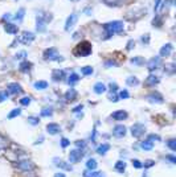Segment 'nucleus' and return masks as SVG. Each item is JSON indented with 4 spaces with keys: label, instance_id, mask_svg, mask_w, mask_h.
<instances>
[{
    "label": "nucleus",
    "instance_id": "obj_9",
    "mask_svg": "<svg viewBox=\"0 0 176 177\" xmlns=\"http://www.w3.org/2000/svg\"><path fill=\"white\" fill-rule=\"evenodd\" d=\"M160 63H162V58H160V57H154V58H151V60L148 61L147 69L150 71H154V70H156V69L160 66Z\"/></svg>",
    "mask_w": 176,
    "mask_h": 177
},
{
    "label": "nucleus",
    "instance_id": "obj_49",
    "mask_svg": "<svg viewBox=\"0 0 176 177\" xmlns=\"http://www.w3.org/2000/svg\"><path fill=\"white\" fill-rule=\"evenodd\" d=\"M133 166H135V168H138V169H139V168H142V166H143V164H142L139 160H136V159H135V160H133Z\"/></svg>",
    "mask_w": 176,
    "mask_h": 177
},
{
    "label": "nucleus",
    "instance_id": "obj_18",
    "mask_svg": "<svg viewBox=\"0 0 176 177\" xmlns=\"http://www.w3.org/2000/svg\"><path fill=\"white\" fill-rule=\"evenodd\" d=\"M53 163H55L56 166H58V168H64V169H68V171H72V166L68 165L65 161H62L61 159H58V157H55L53 159Z\"/></svg>",
    "mask_w": 176,
    "mask_h": 177
},
{
    "label": "nucleus",
    "instance_id": "obj_40",
    "mask_svg": "<svg viewBox=\"0 0 176 177\" xmlns=\"http://www.w3.org/2000/svg\"><path fill=\"white\" fill-rule=\"evenodd\" d=\"M131 62H133L134 65H142V63H143V58L142 57H134V58H131Z\"/></svg>",
    "mask_w": 176,
    "mask_h": 177
},
{
    "label": "nucleus",
    "instance_id": "obj_37",
    "mask_svg": "<svg viewBox=\"0 0 176 177\" xmlns=\"http://www.w3.org/2000/svg\"><path fill=\"white\" fill-rule=\"evenodd\" d=\"M28 123L29 124H32V126H37L38 123H40V119L38 118H36V116H28Z\"/></svg>",
    "mask_w": 176,
    "mask_h": 177
},
{
    "label": "nucleus",
    "instance_id": "obj_33",
    "mask_svg": "<svg viewBox=\"0 0 176 177\" xmlns=\"http://www.w3.org/2000/svg\"><path fill=\"white\" fill-rule=\"evenodd\" d=\"M81 73L84 76H91L94 73V69L91 66H84V67H81Z\"/></svg>",
    "mask_w": 176,
    "mask_h": 177
},
{
    "label": "nucleus",
    "instance_id": "obj_62",
    "mask_svg": "<svg viewBox=\"0 0 176 177\" xmlns=\"http://www.w3.org/2000/svg\"><path fill=\"white\" fill-rule=\"evenodd\" d=\"M55 177H66V176L64 175V173H56V175H55Z\"/></svg>",
    "mask_w": 176,
    "mask_h": 177
},
{
    "label": "nucleus",
    "instance_id": "obj_39",
    "mask_svg": "<svg viewBox=\"0 0 176 177\" xmlns=\"http://www.w3.org/2000/svg\"><path fill=\"white\" fill-rule=\"evenodd\" d=\"M167 145H168V148L171 151H176V140L175 139H169L167 141Z\"/></svg>",
    "mask_w": 176,
    "mask_h": 177
},
{
    "label": "nucleus",
    "instance_id": "obj_10",
    "mask_svg": "<svg viewBox=\"0 0 176 177\" xmlns=\"http://www.w3.org/2000/svg\"><path fill=\"white\" fill-rule=\"evenodd\" d=\"M126 132H127V128L123 124H118L113 128V135L115 137H123L126 135Z\"/></svg>",
    "mask_w": 176,
    "mask_h": 177
},
{
    "label": "nucleus",
    "instance_id": "obj_56",
    "mask_svg": "<svg viewBox=\"0 0 176 177\" xmlns=\"http://www.w3.org/2000/svg\"><path fill=\"white\" fill-rule=\"evenodd\" d=\"M160 2H162V0H155V6H154V9H155V11H158V9H159V7H160Z\"/></svg>",
    "mask_w": 176,
    "mask_h": 177
},
{
    "label": "nucleus",
    "instance_id": "obj_43",
    "mask_svg": "<svg viewBox=\"0 0 176 177\" xmlns=\"http://www.w3.org/2000/svg\"><path fill=\"white\" fill-rule=\"evenodd\" d=\"M8 99V91H0V102Z\"/></svg>",
    "mask_w": 176,
    "mask_h": 177
},
{
    "label": "nucleus",
    "instance_id": "obj_25",
    "mask_svg": "<svg viewBox=\"0 0 176 177\" xmlns=\"http://www.w3.org/2000/svg\"><path fill=\"white\" fill-rule=\"evenodd\" d=\"M77 98V91L74 90V88H69V90L66 91L65 94V99L66 101H74Z\"/></svg>",
    "mask_w": 176,
    "mask_h": 177
},
{
    "label": "nucleus",
    "instance_id": "obj_32",
    "mask_svg": "<svg viewBox=\"0 0 176 177\" xmlns=\"http://www.w3.org/2000/svg\"><path fill=\"white\" fill-rule=\"evenodd\" d=\"M48 87V82L46 81H37L35 82V88L36 90H45Z\"/></svg>",
    "mask_w": 176,
    "mask_h": 177
},
{
    "label": "nucleus",
    "instance_id": "obj_1",
    "mask_svg": "<svg viewBox=\"0 0 176 177\" xmlns=\"http://www.w3.org/2000/svg\"><path fill=\"white\" fill-rule=\"evenodd\" d=\"M123 23L119 21V20H115V21H110L103 25L105 31L107 32V37H111L114 33H119L123 31Z\"/></svg>",
    "mask_w": 176,
    "mask_h": 177
},
{
    "label": "nucleus",
    "instance_id": "obj_36",
    "mask_svg": "<svg viewBox=\"0 0 176 177\" xmlns=\"http://www.w3.org/2000/svg\"><path fill=\"white\" fill-rule=\"evenodd\" d=\"M31 66H32V63H31V62L24 61V62H21V63H20V70H21V71H28L29 69H31Z\"/></svg>",
    "mask_w": 176,
    "mask_h": 177
},
{
    "label": "nucleus",
    "instance_id": "obj_26",
    "mask_svg": "<svg viewBox=\"0 0 176 177\" xmlns=\"http://www.w3.org/2000/svg\"><path fill=\"white\" fill-rule=\"evenodd\" d=\"M110 149V145L107 144V143H103V144H101L98 148H97V153H99V155H106V152Z\"/></svg>",
    "mask_w": 176,
    "mask_h": 177
},
{
    "label": "nucleus",
    "instance_id": "obj_8",
    "mask_svg": "<svg viewBox=\"0 0 176 177\" xmlns=\"http://www.w3.org/2000/svg\"><path fill=\"white\" fill-rule=\"evenodd\" d=\"M77 20H78V15H77V13H72L70 16L66 19V23H65V31L69 32L70 29L76 25Z\"/></svg>",
    "mask_w": 176,
    "mask_h": 177
},
{
    "label": "nucleus",
    "instance_id": "obj_13",
    "mask_svg": "<svg viewBox=\"0 0 176 177\" xmlns=\"http://www.w3.org/2000/svg\"><path fill=\"white\" fill-rule=\"evenodd\" d=\"M127 116H129V115H127V112L123 111V110H118V111H115V112L111 114V118H113L114 120H118V122L127 119Z\"/></svg>",
    "mask_w": 176,
    "mask_h": 177
},
{
    "label": "nucleus",
    "instance_id": "obj_17",
    "mask_svg": "<svg viewBox=\"0 0 176 177\" xmlns=\"http://www.w3.org/2000/svg\"><path fill=\"white\" fill-rule=\"evenodd\" d=\"M7 88H8V93H11V94H17V93L21 91V86L16 82L9 83V85L7 86Z\"/></svg>",
    "mask_w": 176,
    "mask_h": 177
},
{
    "label": "nucleus",
    "instance_id": "obj_21",
    "mask_svg": "<svg viewBox=\"0 0 176 177\" xmlns=\"http://www.w3.org/2000/svg\"><path fill=\"white\" fill-rule=\"evenodd\" d=\"M146 82H147V85H150V86H155L159 83V77H156L155 74H150L147 77V80H146Z\"/></svg>",
    "mask_w": 176,
    "mask_h": 177
},
{
    "label": "nucleus",
    "instance_id": "obj_27",
    "mask_svg": "<svg viewBox=\"0 0 176 177\" xmlns=\"http://www.w3.org/2000/svg\"><path fill=\"white\" fill-rule=\"evenodd\" d=\"M114 168H115V171H118L119 173H123L125 169H126V163H125V161H122V160L117 161L115 165H114Z\"/></svg>",
    "mask_w": 176,
    "mask_h": 177
},
{
    "label": "nucleus",
    "instance_id": "obj_44",
    "mask_svg": "<svg viewBox=\"0 0 176 177\" xmlns=\"http://www.w3.org/2000/svg\"><path fill=\"white\" fill-rule=\"evenodd\" d=\"M60 144H61V147H62V148H66V147L70 144V141L68 140L66 137H62V139H61V141H60Z\"/></svg>",
    "mask_w": 176,
    "mask_h": 177
},
{
    "label": "nucleus",
    "instance_id": "obj_61",
    "mask_svg": "<svg viewBox=\"0 0 176 177\" xmlns=\"http://www.w3.org/2000/svg\"><path fill=\"white\" fill-rule=\"evenodd\" d=\"M42 140H44V137H42V136H40V139H37V141H36L35 144H40V143H42Z\"/></svg>",
    "mask_w": 176,
    "mask_h": 177
},
{
    "label": "nucleus",
    "instance_id": "obj_38",
    "mask_svg": "<svg viewBox=\"0 0 176 177\" xmlns=\"http://www.w3.org/2000/svg\"><path fill=\"white\" fill-rule=\"evenodd\" d=\"M164 71H167L168 74H174L175 73V63H168V65H165Z\"/></svg>",
    "mask_w": 176,
    "mask_h": 177
},
{
    "label": "nucleus",
    "instance_id": "obj_35",
    "mask_svg": "<svg viewBox=\"0 0 176 177\" xmlns=\"http://www.w3.org/2000/svg\"><path fill=\"white\" fill-rule=\"evenodd\" d=\"M21 114V110L20 109H13L11 112L8 114V119H13V118H16Z\"/></svg>",
    "mask_w": 176,
    "mask_h": 177
},
{
    "label": "nucleus",
    "instance_id": "obj_30",
    "mask_svg": "<svg viewBox=\"0 0 176 177\" xmlns=\"http://www.w3.org/2000/svg\"><path fill=\"white\" fill-rule=\"evenodd\" d=\"M97 165H98V163H97L95 159H89L86 161V168L89 171H94L97 168Z\"/></svg>",
    "mask_w": 176,
    "mask_h": 177
},
{
    "label": "nucleus",
    "instance_id": "obj_48",
    "mask_svg": "<svg viewBox=\"0 0 176 177\" xmlns=\"http://www.w3.org/2000/svg\"><path fill=\"white\" fill-rule=\"evenodd\" d=\"M148 140H150V141H152V140L160 141V136H159V135H155V134H152V135H150V136H148Z\"/></svg>",
    "mask_w": 176,
    "mask_h": 177
},
{
    "label": "nucleus",
    "instance_id": "obj_57",
    "mask_svg": "<svg viewBox=\"0 0 176 177\" xmlns=\"http://www.w3.org/2000/svg\"><path fill=\"white\" fill-rule=\"evenodd\" d=\"M94 177H106V176H105L103 172H95V173H94Z\"/></svg>",
    "mask_w": 176,
    "mask_h": 177
},
{
    "label": "nucleus",
    "instance_id": "obj_34",
    "mask_svg": "<svg viewBox=\"0 0 176 177\" xmlns=\"http://www.w3.org/2000/svg\"><path fill=\"white\" fill-rule=\"evenodd\" d=\"M53 115V109L52 107H45V109L41 110V116H45V118H49Z\"/></svg>",
    "mask_w": 176,
    "mask_h": 177
},
{
    "label": "nucleus",
    "instance_id": "obj_24",
    "mask_svg": "<svg viewBox=\"0 0 176 177\" xmlns=\"http://www.w3.org/2000/svg\"><path fill=\"white\" fill-rule=\"evenodd\" d=\"M140 148L144 149V151H151V149L154 148V143H152V141H150L148 139L147 140H143L140 143Z\"/></svg>",
    "mask_w": 176,
    "mask_h": 177
},
{
    "label": "nucleus",
    "instance_id": "obj_53",
    "mask_svg": "<svg viewBox=\"0 0 176 177\" xmlns=\"http://www.w3.org/2000/svg\"><path fill=\"white\" fill-rule=\"evenodd\" d=\"M109 87H110V90H111V91H114V93H115L117 90H118V86H117V83H113V82H111L110 85H109Z\"/></svg>",
    "mask_w": 176,
    "mask_h": 177
},
{
    "label": "nucleus",
    "instance_id": "obj_22",
    "mask_svg": "<svg viewBox=\"0 0 176 177\" xmlns=\"http://www.w3.org/2000/svg\"><path fill=\"white\" fill-rule=\"evenodd\" d=\"M8 145H9V140L7 137H4L3 135H0V152L6 151L8 148Z\"/></svg>",
    "mask_w": 176,
    "mask_h": 177
},
{
    "label": "nucleus",
    "instance_id": "obj_47",
    "mask_svg": "<svg viewBox=\"0 0 176 177\" xmlns=\"http://www.w3.org/2000/svg\"><path fill=\"white\" fill-rule=\"evenodd\" d=\"M76 145L78 147V148H82V149H84L85 147H86V143H85L84 140H78V141H76Z\"/></svg>",
    "mask_w": 176,
    "mask_h": 177
},
{
    "label": "nucleus",
    "instance_id": "obj_5",
    "mask_svg": "<svg viewBox=\"0 0 176 177\" xmlns=\"http://www.w3.org/2000/svg\"><path fill=\"white\" fill-rule=\"evenodd\" d=\"M16 166L20 171L23 172H29V171H33L35 169V164L32 163L31 160H23V161H17Z\"/></svg>",
    "mask_w": 176,
    "mask_h": 177
},
{
    "label": "nucleus",
    "instance_id": "obj_4",
    "mask_svg": "<svg viewBox=\"0 0 176 177\" xmlns=\"http://www.w3.org/2000/svg\"><path fill=\"white\" fill-rule=\"evenodd\" d=\"M144 132H146V126L142 124V123H135L131 127V135L134 137H140L142 135H144Z\"/></svg>",
    "mask_w": 176,
    "mask_h": 177
},
{
    "label": "nucleus",
    "instance_id": "obj_41",
    "mask_svg": "<svg viewBox=\"0 0 176 177\" xmlns=\"http://www.w3.org/2000/svg\"><path fill=\"white\" fill-rule=\"evenodd\" d=\"M29 103H31V97H24L20 99V105H23V106H28Z\"/></svg>",
    "mask_w": 176,
    "mask_h": 177
},
{
    "label": "nucleus",
    "instance_id": "obj_29",
    "mask_svg": "<svg viewBox=\"0 0 176 177\" xmlns=\"http://www.w3.org/2000/svg\"><path fill=\"white\" fill-rule=\"evenodd\" d=\"M78 81H80V76L77 74V73H72V74L69 76V78H68V83L72 86L74 85V83H77Z\"/></svg>",
    "mask_w": 176,
    "mask_h": 177
},
{
    "label": "nucleus",
    "instance_id": "obj_16",
    "mask_svg": "<svg viewBox=\"0 0 176 177\" xmlns=\"http://www.w3.org/2000/svg\"><path fill=\"white\" fill-rule=\"evenodd\" d=\"M147 101L151 103H163V97L158 94V93H152L147 97Z\"/></svg>",
    "mask_w": 176,
    "mask_h": 177
},
{
    "label": "nucleus",
    "instance_id": "obj_14",
    "mask_svg": "<svg viewBox=\"0 0 176 177\" xmlns=\"http://www.w3.org/2000/svg\"><path fill=\"white\" fill-rule=\"evenodd\" d=\"M172 50H174L172 44H165V45H163L162 49H160V56H162V57H168L171 53H172Z\"/></svg>",
    "mask_w": 176,
    "mask_h": 177
},
{
    "label": "nucleus",
    "instance_id": "obj_42",
    "mask_svg": "<svg viewBox=\"0 0 176 177\" xmlns=\"http://www.w3.org/2000/svg\"><path fill=\"white\" fill-rule=\"evenodd\" d=\"M129 97H130V94H129V91H127V90L119 91V98H121V99H127Z\"/></svg>",
    "mask_w": 176,
    "mask_h": 177
},
{
    "label": "nucleus",
    "instance_id": "obj_45",
    "mask_svg": "<svg viewBox=\"0 0 176 177\" xmlns=\"http://www.w3.org/2000/svg\"><path fill=\"white\" fill-rule=\"evenodd\" d=\"M154 165H155V161L154 160H146L144 164H143L144 168H151V166H154Z\"/></svg>",
    "mask_w": 176,
    "mask_h": 177
},
{
    "label": "nucleus",
    "instance_id": "obj_15",
    "mask_svg": "<svg viewBox=\"0 0 176 177\" xmlns=\"http://www.w3.org/2000/svg\"><path fill=\"white\" fill-rule=\"evenodd\" d=\"M107 7H121L127 2V0H102Z\"/></svg>",
    "mask_w": 176,
    "mask_h": 177
},
{
    "label": "nucleus",
    "instance_id": "obj_20",
    "mask_svg": "<svg viewBox=\"0 0 176 177\" xmlns=\"http://www.w3.org/2000/svg\"><path fill=\"white\" fill-rule=\"evenodd\" d=\"M93 88H94V93H95V94H103V93L107 90V87H106L102 82H97L95 85L93 86Z\"/></svg>",
    "mask_w": 176,
    "mask_h": 177
},
{
    "label": "nucleus",
    "instance_id": "obj_19",
    "mask_svg": "<svg viewBox=\"0 0 176 177\" xmlns=\"http://www.w3.org/2000/svg\"><path fill=\"white\" fill-rule=\"evenodd\" d=\"M52 78H53V81H61L62 78H65V71L64 70H60V69H57V70H53L52 73Z\"/></svg>",
    "mask_w": 176,
    "mask_h": 177
},
{
    "label": "nucleus",
    "instance_id": "obj_50",
    "mask_svg": "<svg viewBox=\"0 0 176 177\" xmlns=\"http://www.w3.org/2000/svg\"><path fill=\"white\" fill-rule=\"evenodd\" d=\"M165 159L169 160L171 164H176V157H175L174 155H167V156H165Z\"/></svg>",
    "mask_w": 176,
    "mask_h": 177
},
{
    "label": "nucleus",
    "instance_id": "obj_23",
    "mask_svg": "<svg viewBox=\"0 0 176 177\" xmlns=\"http://www.w3.org/2000/svg\"><path fill=\"white\" fill-rule=\"evenodd\" d=\"M4 29H6V32L9 33V34H16L17 33V25H13V24H9V23H7L6 25H4Z\"/></svg>",
    "mask_w": 176,
    "mask_h": 177
},
{
    "label": "nucleus",
    "instance_id": "obj_46",
    "mask_svg": "<svg viewBox=\"0 0 176 177\" xmlns=\"http://www.w3.org/2000/svg\"><path fill=\"white\" fill-rule=\"evenodd\" d=\"M25 57H27V52H20V53H17V54L15 56L16 60H24Z\"/></svg>",
    "mask_w": 176,
    "mask_h": 177
},
{
    "label": "nucleus",
    "instance_id": "obj_6",
    "mask_svg": "<svg viewBox=\"0 0 176 177\" xmlns=\"http://www.w3.org/2000/svg\"><path fill=\"white\" fill-rule=\"evenodd\" d=\"M33 40H35V33L28 32V31H24V32L21 33V36L19 37V41H20L21 44H24V45H28V44H31Z\"/></svg>",
    "mask_w": 176,
    "mask_h": 177
},
{
    "label": "nucleus",
    "instance_id": "obj_51",
    "mask_svg": "<svg viewBox=\"0 0 176 177\" xmlns=\"http://www.w3.org/2000/svg\"><path fill=\"white\" fill-rule=\"evenodd\" d=\"M94 173H95V172H93V171H85L82 176H84V177H94Z\"/></svg>",
    "mask_w": 176,
    "mask_h": 177
},
{
    "label": "nucleus",
    "instance_id": "obj_2",
    "mask_svg": "<svg viewBox=\"0 0 176 177\" xmlns=\"http://www.w3.org/2000/svg\"><path fill=\"white\" fill-rule=\"evenodd\" d=\"M91 53V44L89 41H82L80 42L74 49V54L78 57H86Z\"/></svg>",
    "mask_w": 176,
    "mask_h": 177
},
{
    "label": "nucleus",
    "instance_id": "obj_58",
    "mask_svg": "<svg viewBox=\"0 0 176 177\" xmlns=\"http://www.w3.org/2000/svg\"><path fill=\"white\" fill-rule=\"evenodd\" d=\"M106 66H117V62H114V61H107V62H106Z\"/></svg>",
    "mask_w": 176,
    "mask_h": 177
},
{
    "label": "nucleus",
    "instance_id": "obj_59",
    "mask_svg": "<svg viewBox=\"0 0 176 177\" xmlns=\"http://www.w3.org/2000/svg\"><path fill=\"white\" fill-rule=\"evenodd\" d=\"M109 99H110L111 102H118V97H117V95H110Z\"/></svg>",
    "mask_w": 176,
    "mask_h": 177
},
{
    "label": "nucleus",
    "instance_id": "obj_12",
    "mask_svg": "<svg viewBox=\"0 0 176 177\" xmlns=\"http://www.w3.org/2000/svg\"><path fill=\"white\" fill-rule=\"evenodd\" d=\"M45 24H46V20L44 19V16L42 15H38L36 19V29L38 32H44L45 31Z\"/></svg>",
    "mask_w": 176,
    "mask_h": 177
},
{
    "label": "nucleus",
    "instance_id": "obj_31",
    "mask_svg": "<svg viewBox=\"0 0 176 177\" xmlns=\"http://www.w3.org/2000/svg\"><path fill=\"white\" fill-rule=\"evenodd\" d=\"M24 13H25V9L24 8H20L19 11L16 12V15H15V20H16L17 23H21L23 21V19H24Z\"/></svg>",
    "mask_w": 176,
    "mask_h": 177
},
{
    "label": "nucleus",
    "instance_id": "obj_11",
    "mask_svg": "<svg viewBox=\"0 0 176 177\" xmlns=\"http://www.w3.org/2000/svg\"><path fill=\"white\" fill-rule=\"evenodd\" d=\"M61 131V127L57 123H48L46 124V132L51 135H57Z\"/></svg>",
    "mask_w": 176,
    "mask_h": 177
},
{
    "label": "nucleus",
    "instance_id": "obj_55",
    "mask_svg": "<svg viewBox=\"0 0 176 177\" xmlns=\"http://www.w3.org/2000/svg\"><path fill=\"white\" fill-rule=\"evenodd\" d=\"M150 41V37H148V34H144L143 37H142V42H144V44H148Z\"/></svg>",
    "mask_w": 176,
    "mask_h": 177
},
{
    "label": "nucleus",
    "instance_id": "obj_54",
    "mask_svg": "<svg viewBox=\"0 0 176 177\" xmlns=\"http://www.w3.org/2000/svg\"><path fill=\"white\" fill-rule=\"evenodd\" d=\"M134 46H135V41H134V40H130L129 44H127V49L130 50V49H133Z\"/></svg>",
    "mask_w": 176,
    "mask_h": 177
},
{
    "label": "nucleus",
    "instance_id": "obj_7",
    "mask_svg": "<svg viewBox=\"0 0 176 177\" xmlns=\"http://www.w3.org/2000/svg\"><path fill=\"white\" fill-rule=\"evenodd\" d=\"M82 157H84V152H82V149H73L70 151L69 153V161L70 163H78Z\"/></svg>",
    "mask_w": 176,
    "mask_h": 177
},
{
    "label": "nucleus",
    "instance_id": "obj_60",
    "mask_svg": "<svg viewBox=\"0 0 176 177\" xmlns=\"http://www.w3.org/2000/svg\"><path fill=\"white\" fill-rule=\"evenodd\" d=\"M9 19H11V15H9V13H6L3 16V20H9Z\"/></svg>",
    "mask_w": 176,
    "mask_h": 177
},
{
    "label": "nucleus",
    "instance_id": "obj_3",
    "mask_svg": "<svg viewBox=\"0 0 176 177\" xmlns=\"http://www.w3.org/2000/svg\"><path fill=\"white\" fill-rule=\"evenodd\" d=\"M44 58L49 60V61H64V58H61V56L58 54L57 50L53 48H49L44 52Z\"/></svg>",
    "mask_w": 176,
    "mask_h": 177
},
{
    "label": "nucleus",
    "instance_id": "obj_52",
    "mask_svg": "<svg viewBox=\"0 0 176 177\" xmlns=\"http://www.w3.org/2000/svg\"><path fill=\"white\" fill-rule=\"evenodd\" d=\"M82 109H84V106H82V105H78V106H76L72 111H73V112H81V111H82Z\"/></svg>",
    "mask_w": 176,
    "mask_h": 177
},
{
    "label": "nucleus",
    "instance_id": "obj_28",
    "mask_svg": "<svg viewBox=\"0 0 176 177\" xmlns=\"http://www.w3.org/2000/svg\"><path fill=\"white\" fill-rule=\"evenodd\" d=\"M126 83H127L129 86H138V85H139V80H138V78H136L135 76H130V77L126 80Z\"/></svg>",
    "mask_w": 176,
    "mask_h": 177
}]
</instances>
